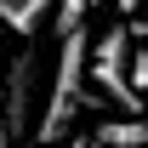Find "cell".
<instances>
[{
  "label": "cell",
  "mask_w": 148,
  "mask_h": 148,
  "mask_svg": "<svg viewBox=\"0 0 148 148\" xmlns=\"http://www.w3.org/2000/svg\"><path fill=\"white\" fill-rule=\"evenodd\" d=\"M86 51H91V34L74 29V34L57 40L51 57V91H46V108H40L34 143H63L74 131V114L86 108Z\"/></svg>",
  "instance_id": "2"
},
{
  "label": "cell",
  "mask_w": 148,
  "mask_h": 148,
  "mask_svg": "<svg viewBox=\"0 0 148 148\" xmlns=\"http://www.w3.org/2000/svg\"><path fill=\"white\" fill-rule=\"evenodd\" d=\"M51 6H57V0H0V23L17 29V34H34L40 17H46Z\"/></svg>",
  "instance_id": "5"
},
{
  "label": "cell",
  "mask_w": 148,
  "mask_h": 148,
  "mask_svg": "<svg viewBox=\"0 0 148 148\" xmlns=\"http://www.w3.org/2000/svg\"><path fill=\"white\" fill-rule=\"evenodd\" d=\"M86 108H114V114H143L148 97L131 86V29L114 23L108 34L86 51Z\"/></svg>",
  "instance_id": "1"
},
{
  "label": "cell",
  "mask_w": 148,
  "mask_h": 148,
  "mask_svg": "<svg viewBox=\"0 0 148 148\" xmlns=\"http://www.w3.org/2000/svg\"><path fill=\"white\" fill-rule=\"evenodd\" d=\"M0 148H12V131H6V114H0Z\"/></svg>",
  "instance_id": "8"
},
{
  "label": "cell",
  "mask_w": 148,
  "mask_h": 148,
  "mask_svg": "<svg viewBox=\"0 0 148 148\" xmlns=\"http://www.w3.org/2000/svg\"><path fill=\"white\" fill-rule=\"evenodd\" d=\"M131 86L148 97V51H137V57H131Z\"/></svg>",
  "instance_id": "7"
},
{
  "label": "cell",
  "mask_w": 148,
  "mask_h": 148,
  "mask_svg": "<svg viewBox=\"0 0 148 148\" xmlns=\"http://www.w3.org/2000/svg\"><path fill=\"white\" fill-rule=\"evenodd\" d=\"M86 12H91V0H57V23H51V34H74V29H86Z\"/></svg>",
  "instance_id": "6"
},
{
  "label": "cell",
  "mask_w": 148,
  "mask_h": 148,
  "mask_svg": "<svg viewBox=\"0 0 148 148\" xmlns=\"http://www.w3.org/2000/svg\"><path fill=\"white\" fill-rule=\"evenodd\" d=\"M97 148H148V108L97 125Z\"/></svg>",
  "instance_id": "4"
},
{
  "label": "cell",
  "mask_w": 148,
  "mask_h": 148,
  "mask_svg": "<svg viewBox=\"0 0 148 148\" xmlns=\"http://www.w3.org/2000/svg\"><path fill=\"white\" fill-rule=\"evenodd\" d=\"M91 6H97V0H91Z\"/></svg>",
  "instance_id": "9"
},
{
  "label": "cell",
  "mask_w": 148,
  "mask_h": 148,
  "mask_svg": "<svg viewBox=\"0 0 148 148\" xmlns=\"http://www.w3.org/2000/svg\"><path fill=\"white\" fill-rule=\"evenodd\" d=\"M40 63H46V51L40 46H23L17 63H12V74H6V131H12V143L29 131V91L40 80Z\"/></svg>",
  "instance_id": "3"
}]
</instances>
